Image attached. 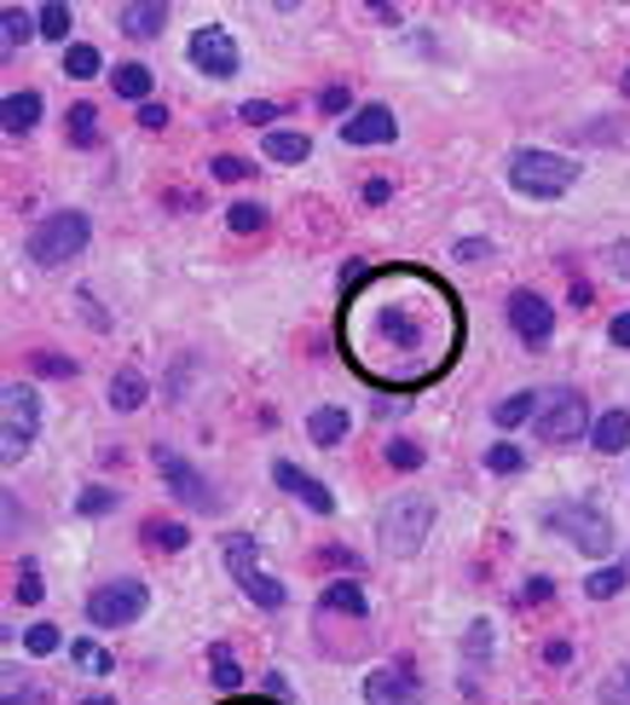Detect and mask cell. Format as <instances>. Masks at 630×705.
I'll return each mask as SVG.
<instances>
[{
    "mask_svg": "<svg viewBox=\"0 0 630 705\" xmlns=\"http://www.w3.org/2000/svg\"><path fill=\"white\" fill-rule=\"evenodd\" d=\"M279 116H284V111L272 105V98H243V105H238V122H249V128H272Z\"/></svg>",
    "mask_w": 630,
    "mask_h": 705,
    "instance_id": "39",
    "label": "cell"
},
{
    "mask_svg": "<svg viewBox=\"0 0 630 705\" xmlns=\"http://www.w3.org/2000/svg\"><path fill=\"white\" fill-rule=\"evenodd\" d=\"M209 676H214L220 694H238L243 688V665L232 660V648H225V642H209Z\"/></svg>",
    "mask_w": 630,
    "mask_h": 705,
    "instance_id": "29",
    "label": "cell"
},
{
    "mask_svg": "<svg viewBox=\"0 0 630 705\" xmlns=\"http://www.w3.org/2000/svg\"><path fill=\"white\" fill-rule=\"evenodd\" d=\"M139 538H145L150 549H168V556H180V549L191 544V526H186V520H157V515H150V520L139 526Z\"/></svg>",
    "mask_w": 630,
    "mask_h": 705,
    "instance_id": "26",
    "label": "cell"
},
{
    "mask_svg": "<svg viewBox=\"0 0 630 705\" xmlns=\"http://www.w3.org/2000/svg\"><path fill=\"white\" fill-rule=\"evenodd\" d=\"M601 705H630V665H619L608 683H601Z\"/></svg>",
    "mask_w": 630,
    "mask_h": 705,
    "instance_id": "43",
    "label": "cell"
},
{
    "mask_svg": "<svg viewBox=\"0 0 630 705\" xmlns=\"http://www.w3.org/2000/svg\"><path fill=\"white\" fill-rule=\"evenodd\" d=\"M318 608H324V613L365 619V613H370V601H365V590H359V578H330V585H324V596H318Z\"/></svg>",
    "mask_w": 630,
    "mask_h": 705,
    "instance_id": "20",
    "label": "cell"
},
{
    "mask_svg": "<svg viewBox=\"0 0 630 705\" xmlns=\"http://www.w3.org/2000/svg\"><path fill=\"white\" fill-rule=\"evenodd\" d=\"M261 157H266V162H290V168H295V162H307V157H313V139L301 134V128H272V134L261 139Z\"/></svg>",
    "mask_w": 630,
    "mask_h": 705,
    "instance_id": "22",
    "label": "cell"
},
{
    "mask_svg": "<svg viewBox=\"0 0 630 705\" xmlns=\"http://www.w3.org/2000/svg\"><path fill=\"white\" fill-rule=\"evenodd\" d=\"M393 139H399V122H393L388 105H359V111L342 122V145L370 150V145H393Z\"/></svg>",
    "mask_w": 630,
    "mask_h": 705,
    "instance_id": "14",
    "label": "cell"
},
{
    "mask_svg": "<svg viewBox=\"0 0 630 705\" xmlns=\"http://www.w3.org/2000/svg\"><path fill=\"white\" fill-rule=\"evenodd\" d=\"M209 173H214V180H225V186H238V180H255V162H249V157H214Z\"/></svg>",
    "mask_w": 630,
    "mask_h": 705,
    "instance_id": "40",
    "label": "cell"
},
{
    "mask_svg": "<svg viewBox=\"0 0 630 705\" xmlns=\"http://www.w3.org/2000/svg\"><path fill=\"white\" fill-rule=\"evenodd\" d=\"M139 128H145V134H162V128H168V111L157 105V98H150V105H139Z\"/></svg>",
    "mask_w": 630,
    "mask_h": 705,
    "instance_id": "46",
    "label": "cell"
},
{
    "mask_svg": "<svg viewBox=\"0 0 630 705\" xmlns=\"http://www.w3.org/2000/svg\"><path fill=\"white\" fill-rule=\"evenodd\" d=\"M272 486H279V492H290V497H301L313 515H336V492L324 486V481H313L307 469H295L290 457H279V463H272Z\"/></svg>",
    "mask_w": 630,
    "mask_h": 705,
    "instance_id": "15",
    "label": "cell"
},
{
    "mask_svg": "<svg viewBox=\"0 0 630 705\" xmlns=\"http://www.w3.org/2000/svg\"><path fill=\"white\" fill-rule=\"evenodd\" d=\"M624 93H630V70H624Z\"/></svg>",
    "mask_w": 630,
    "mask_h": 705,
    "instance_id": "56",
    "label": "cell"
},
{
    "mask_svg": "<svg viewBox=\"0 0 630 705\" xmlns=\"http://www.w3.org/2000/svg\"><path fill=\"white\" fill-rule=\"evenodd\" d=\"M41 35V23L30 18V12H23V7H7V12H0V53H23V46H30Z\"/></svg>",
    "mask_w": 630,
    "mask_h": 705,
    "instance_id": "25",
    "label": "cell"
},
{
    "mask_svg": "<svg viewBox=\"0 0 630 705\" xmlns=\"http://www.w3.org/2000/svg\"><path fill=\"white\" fill-rule=\"evenodd\" d=\"M116 503H122V492H116V486H82V492H75V515L98 520V515H111Z\"/></svg>",
    "mask_w": 630,
    "mask_h": 705,
    "instance_id": "31",
    "label": "cell"
},
{
    "mask_svg": "<svg viewBox=\"0 0 630 705\" xmlns=\"http://www.w3.org/2000/svg\"><path fill=\"white\" fill-rule=\"evenodd\" d=\"M388 197H393V180H382V173H376V180H365V203H370V209H382Z\"/></svg>",
    "mask_w": 630,
    "mask_h": 705,
    "instance_id": "48",
    "label": "cell"
},
{
    "mask_svg": "<svg viewBox=\"0 0 630 705\" xmlns=\"http://www.w3.org/2000/svg\"><path fill=\"white\" fill-rule=\"evenodd\" d=\"M608 341H613V347H630V313H619V318L608 324Z\"/></svg>",
    "mask_w": 630,
    "mask_h": 705,
    "instance_id": "51",
    "label": "cell"
},
{
    "mask_svg": "<svg viewBox=\"0 0 630 705\" xmlns=\"http://www.w3.org/2000/svg\"><path fill=\"white\" fill-rule=\"evenodd\" d=\"M59 648H70L59 636V624H30V631H23V653H35V660H46V653H59Z\"/></svg>",
    "mask_w": 630,
    "mask_h": 705,
    "instance_id": "37",
    "label": "cell"
},
{
    "mask_svg": "<svg viewBox=\"0 0 630 705\" xmlns=\"http://www.w3.org/2000/svg\"><path fill=\"white\" fill-rule=\"evenodd\" d=\"M538 406H544V388H521V393H510V399H497V406H492V422L503 428V434H510V428L533 422Z\"/></svg>",
    "mask_w": 630,
    "mask_h": 705,
    "instance_id": "23",
    "label": "cell"
},
{
    "mask_svg": "<svg viewBox=\"0 0 630 705\" xmlns=\"http://www.w3.org/2000/svg\"><path fill=\"white\" fill-rule=\"evenodd\" d=\"M510 330L526 347H549V336H556V307H549L538 290H515L510 295Z\"/></svg>",
    "mask_w": 630,
    "mask_h": 705,
    "instance_id": "12",
    "label": "cell"
},
{
    "mask_svg": "<svg viewBox=\"0 0 630 705\" xmlns=\"http://www.w3.org/2000/svg\"><path fill=\"white\" fill-rule=\"evenodd\" d=\"M82 705H116V694H87Z\"/></svg>",
    "mask_w": 630,
    "mask_h": 705,
    "instance_id": "54",
    "label": "cell"
},
{
    "mask_svg": "<svg viewBox=\"0 0 630 705\" xmlns=\"http://www.w3.org/2000/svg\"><path fill=\"white\" fill-rule=\"evenodd\" d=\"M624 578H630V567L619 561V567H596L590 578H585V596L590 601H608V596H619L624 590Z\"/></svg>",
    "mask_w": 630,
    "mask_h": 705,
    "instance_id": "33",
    "label": "cell"
},
{
    "mask_svg": "<svg viewBox=\"0 0 630 705\" xmlns=\"http://www.w3.org/2000/svg\"><path fill=\"white\" fill-rule=\"evenodd\" d=\"M41 434V393L30 382L0 388V463H23Z\"/></svg>",
    "mask_w": 630,
    "mask_h": 705,
    "instance_id": "7",
    "label": "cell"
},
{
    "mask_svg": "<svg viewBox=\"0 0 630 705\" xmlns=\"http://www.w3.org/2000/svg\"><path fill=\"white\" fill-rule=\"evenodd\" d=\"M105 399H111V411H139L145 399H150V382H145V370L139 365H122L116 376H111V388H105Z\"/></svg>",
    "mask_w": 630,
    "mask_h": 705,
    "instance_id": "18",
    "label": "cell"
},
{
    "mask_svg": "<svg viewBox=\"0 0 630 705\" xmlns=\"http://www.w3.org/2000/svg\"><path fill=\"white\" fill-rule=\"evenodd\" d=\"M318 111H324V116H353V93H347V87H324V93H318Z\"/></svg>",
    "mask_w": 630,
    "mask_h": 705,
    "instance_id": "44",
    "label": "cell"
},
{
    "mask_svg": "<svg viewBox=\"0 0 630 705\" xmlns=\"http://www.w3.org/2000/svg\"><path fill=\"white\" fill-rule=\"evenodd\" d=\"M578 186V162L561 157V150H538V145H521L510 150V191L515 197H533V203H556Z\"/></svg>",
    "mask_w": 630,
    "mask_h": 705,
    "instance_id": "2",
    "label": "cell"
},
{
    "mask_svg": "<svg viewBox=\"0 0 630 705\" xmlns=\"http://www.w3.org/2000/svg\"><path fill=\"white\" fill-rule=\"evenodd\" d=\"M544 526H549L556 538H567L578 556H613V544H619L608 509H601V503H590V497H578V503H549V509H544Z\"/></svg>",
    "mask_w": 630,
    "mask_h": 705,
    "instance_id": "4",
    "label": "cell"
},
{
    "mask_svg": "<svg viewBox=\"0 0 630 705\" xmlns=\"http://www.w3.org/2000/svg\"><path fill=\"white\" fill-rule=\"evenodd\" d=\"M266 203H232V209H225V225H232V232L238 238H249V232H266Z\"/></svg>",
    "mask_w": 630,
    "mask_h": 705,
    "instance_id": "35",
    "label": "cell"
},
{
    "mask_svg": "<svg viewBox=\"0 0 630 705\" xmlns=\"http://www.w3.org/2000/svg\"><path fill=\"white\" fill-rule=\"evenodd\" d=\"M150 608V585L145 578H105L87 596V624L93 631H122V624H139Z\"/></svg>",
    "mask_w": 630,
    "mask_h": 705,
    "instance_id": "9",
    "label": "cell"
},
{
    "mask_svg": "<svg viewBox=\"0 0 630 705\" xmlns=\"http://www.w3.org/2000/svg\"><path fill=\"white\" fill-rule=\"evenodd\" d=\"M12 596H18V608H41L46 585H41V567H35V556H18V585H12Z\"/></svg>",
    "mask_w": 630,
    "mask_h": 705,
    "instance_id": "30",
    "label": "cell"
},
{
    "mask_svg": "<svg viewBox=\"0 0 630 705\" xmlns=\"http://www.w3.org/2000/svg\"><path fill=\"white\" fill-rule=\"evenodd\" d=\"M463 653H469V660H481V665L492 660V624L486 619H474L469 631H463Z\"/></svg>",
    "mask_w": 630,
    "mask_h": 705,
    "instance_id": "41",
    "label": "cell"
},
{
    "mask_svg": "<svg viewBox=\"0 0 630 705\" xmlns=\"http://www.w3.org/2000/svg\"><path fill=\"white\" fill-rule=\"evenodd\" d=\"M422 699V676L411 671V660L376 665L365 676V705H417Z\"/></svg>",
    "mask_w": 630,
    "mask_h": 705,
    "instance_id": "13",
    "label": "cell"
},
{
    "mask_svg": "<svg viewBox=\"0 0 630 705\" xmlns=\"http://www.w3.org/2000/svg\"><path fill=\"white\" fill-rule=\"evenodd\" d=\"M370 18H376V23H399V7H382V0H376Z\"/></svg>",
    "mask_w": 630,
    "mask_h": 705,
    "instance_id": "53",
    "label": "cell"
},
{
    "mask_svg": "<svg viewBox=\"0 0 630 705\" xmlns=\"http://www.w3.org/2000/svg\"><path fill=\"white\" fill-rule=\"evenodd\" d=\"M428 533H434V497H422V492H399V497H388L382 520H376L382 556H393V561H411L417 549L428 544Z\"/></svg>",
    "mask_w": 630,
    "mask_h": 705,
    "instance_id": "3",
    "label": "cell"
},
{
    "mask_svg": "<svg viewBox=\"0 0 630 705\" xmlns=\"http://www.w3.org/2000/svg\"><path fill=\"white\" fill-rule=\"evenodd\" d=\"M35 23H41V41H64L70 23H75V12L64 7V0H46V7L35 12Z\"/></svg>",
    "mask_w": 630,
    "mask_h": 705,
    "instance_id": "34",
    "label": "cell"
},
{
    "mask_svg": "<svg viewBox=\"0 0 630 705\" xmlns=\"http://www.w3.org/2000/svg\"><path fill=\"white\" fill-rule=\"evenodd\" d=\"M486 469H492V474H521V469H526V451L510 445V440H497V445L486 451Z\"/></svg>",
    "mask_w": 630,
    "mask_h": 705,
    "instance_id": "38",
    "label": "cell"
},
{
    "mask_svg": "<svg viewBox=\"0 0 630 705\" xmlns=\"http://www.w3.org/2000/svg\"><path fill=\"white\" fill-rule=\"evenodd\" d=\"M150 463H157V474H162V486L174 492V503H186V509H203V515L220 509V492L203 481V469L186 463L174 445H157V451H150Z\"/></svg>",
    "mask_w": 630,
    "mask_h": 705,
    "instance_id": "10",
    "label": "cell"
},
{
    "mask_svg": "<svg viewBox=\"0 0 630 705\" xmlns=\"http://www.w3.org/2000/svg\"><path fill=\"white\" fill-rule=\"evenodd\" d=\"M64 134H70V145H75V150H93V145H98V111L87 105V98L64 111Z\"/></svg>",
    "mask_w": 630,
    "mask_h": 705,
    "instance_id": "27",
    "label": "cell"
},
{
    "mask_svg": "<svg viewBox=\"0 0 630 705\" xmlns=\"http://www.w3.org/2000/svg\"><path fill=\"white\" fill-rule=\"evenodd\" d=\"M168 23V7L162 0H128V7H116V30L128 41H157Z\"/></svg>",
    "mask_w": 630,
    "mask_h": 705,
    "instance_id": "16",
    "label": "cell"
},
{
    "mask_svg": "<svg viewBox=\"0 0 630 705\" xmlns=\"http://www.w3.org/2000/svg\"><path fill=\"white\" fill-rule=\"evenodd\" d=\"M41 122V93L35 87H18L0 98V128H7V139H30Z\"/></svg>",
    "mask_w": 630,
    "mask_h": 705,
    "instance_id": "17",
    "label": "cell"
},
{
    "mask_svg": "<svg viewBox=\"0 0 630 705\" xmlns=\"http://www.w3.org/2000/svg\"><path fill=\"white\" fill-rule=\"evenodd\" d=\"M220 561H225V572L238 578V590L255 601V608H266V613H279L284 601H290V590H284V578H272V572H261V544L249 538V533H225L220 538Z\"/></svg>",
    "mask_w": 630,
    "mask_h": 705,
    "instance_id": "6",
    "label": "cell"
},
{
    "mask_svg": "<svg viewBox=\"0 0 630 705\" xmlns=\"http://www.w3.org/2000/svg\"><path fill=\"white\" fill-rule=\"evenodd\" d=\"M232 705H266V699H232Z\"/></svg>",
    "mask_w": 630,
    "mask_h": 705,
    "instance_id": "55",
    "label": "cell"
},
{
    "mask_svg": "<svg viewBox=\"0 0 630 705\" xmlns=\"http://www.w3.org/2000/svg\"><path fill=\"white\" fill-rule=\"evenodd\" d=\"M70 665H75V671H87V676H111V671H116L111 648H98L93 636H75V642H70Z\"/></svg>",
    "mask_w": 630,
    "mask_h": 705,
    "instance_id": "28",
    "label": "cell"
},
{
    "mask_svg": "<svg viewBox=\"0 0 630 705\" xmlns=\"http://www.w3.org/2000/svg\"><path fill=\"white\" fill-rule=\"evenodd\" d=\"M590 399L578 393V388H544V406L533 417V434L544 445H573V440H585L590 434Z\"/></svg>",
    "mask_w": 630,
    "mask_h": 705,
    "instance_id": "8",
    "label": "cell"
},
{
    "mask_svg": "<svg viewBox=\"0 0 630 705\" xmlns=\"http://www.w3.org/2000/svg\"><path fill=\"white\" fill-rule=\"evenodd\" d=\"M7 705H41V688H30V683H7Z\"/></svg>",
    "mask_w": 630,
    "mask_h": 705,
    "instance_id": "49",
    "label": "cell"
},
{
    "mask_svg": "<svg viewBox=\"0 0 630 705\" xmlns=\"http://www.w3.org/2000/svg\"><path fill=\"white\" fill-rule=\"evenodd\" d=\"M87 238H93V220H87L82 209H59V214H46V220L30 225V238H23V255L53 272V266H64V261L82 255Z\"/></svg>",
    "mask_w": 630,
    "mask_h": 705,
    "instance_id": "5",
    "label": "cell"
},
{
    "mask_svg": "<svg viewBox=\"0 0 630 705\" xmlns=\"http://www.w3.org/2000/svg\"><path fill=\"white\" fill-rule=\"evenodd\" d=\"M150 87H157V75H150L145 64H116L111 70V93L128 98V105H150Z\"/></svg>",
    "mask_w": 630,
    "mask_h": 705,
    "instance_id": "24",
    "label": "cell"
},
{
    "mask_svg": "<svg viewBox=\"0 0 630 705\" xmlns=\"http://www.w3.org/2000/svg\"><path fill=\"white\" fill-rule=\"evenodd\" d=\"M186 59H191L197 75H209V82H232V75L243 70L238 41H232V30H220V23H203V30L186 41Z\"/></svg>",
    "mask_w": 630,
    "mask_h": 705,
    "instance_id": "11",
    "label": "cell"
},
{
    "mask_svg": "<svg viewBox=\"0 0 630 705\" xmlns=\"http://www.w3.org/2000/svg\"><path fill=\"white\" fill-rule=\"evenodd\" d=\"M544 665H573V642H544Z\"/></svg>",
    "mask_w": 630,
    "mask_h": 705,
    "instance_id": "50",
    "label": "cell"
},
{
    "mask_svg": "<svg viewBox=\"0 0 630 705\" xmlns=\"http://www.w3.org/2000/svg\"><path fill=\"white\" fill-rule=\"evenodd\" d=\"M347 434H353V417H347L342 406H318V411L307 417V440L324 445V451H336Z\"/></svg>",
    "mask_w": 630,
    "mask_h": 705,
    "instance_id": "21",
    "label": "cell"
},
{
    "mask_svg": "<svg viewBox=\"0 0 630 705\" xmlns=\"http://www.w3.org/2000/svg\"><path fill=\"white\" fill-rule=\"evenodd\" d=\"M549 596H556V585H549V578H526V585H521V596H515V601H521V608H544Z\"/></svg>",
    "mask_w": 630,
    "mask_h": 705,
    "instance_id": "45",
    "label": "cell"
},
{
    "mask_svg": "<svg viewBox=\"0 0 630 705\" xmlns=\"http://www.w3.org/2000/svg\"><path fill=\"white\" fill-rule=\"evenodd\" d=\"M451 255H458V261H486V255H492V243H486V238H463L458 249H451Z\"/></svg>",
    "mask_w": 630,
    "mask_h": 705,
    "instance_id": "47",
    "label": "cell"
},
{
    "mask_svg": "<svg viewBox=\"0 0 630 705\" xmlns=\"http://www.w3.org/2000/svg\"><path fill=\"white\" fill-rule=\"evenodd\" d=\"M590 445L601 451V457H619V451H630V411H601L590 422Z\"/></svg>",
    "mask_w": 630,
    "mask_h": 705,
    "instance_id": "19",
    "label": "cell"
},
{
    "mask_svg": "<svg viewBox=\"0 0 630 705\" xmlns=\"http://www.w3.org/2000/svg\"><path fill=\"white\" fill-rule=\"evenodd\" d=\"M608 266H613V272H624V278H630V243H624V249H608Z\"/></svg>",
    "mask_w": 630,
    "mask_h": 705,
    "instance_id": "52",
    "label": "cell"
},
{
    "mask_svg": "<svg viewBox=\"0 0 630 705\" xmlns=\"http://www.w3.org/2000/svg\"><path fill=\"white\" fill-rule=\"evenodd\" d=\"M30 370H35V376H59V382H70V376H75V359H64V352H30Z\"/></svg>",
    "mask_w": 630,
    "mask_h": 705,
    "instance_id": "42",
    "label": "cell"
},
{
    "mask_svg": "<svg viewBox=\"0 0 630 705\" xmlns=\"http://www.w3.org/2000/svg\"><path fill=\"white\" fill-rule=\"evenodd\" d=\"M342 347L353 370L376 388L440 382L463 347V307L417 266L365 272L342 295Z\"/></svg>",
    "mask_w": 630,
    "mask_h": 705,
    "instance_id": "1",
    "label": "cell"
},
{
    "mask_svg": "<svg viewBox=\"0 0 630 705\" xmlns=\"http://www.w3.org/2000/svg\"><path fill=\"white\" fill-rule=\"evenodd\" d=\"M98 70H105V59H98V46H82V41H75L70 53H64V75H70V82H93Z\"/></svg>",
    "mask_w": 630,
    "mask_h": 705,
    "instance_id": "32",
    "label": "cell"
},
{
    "mask_svg": "<svg viewBox=\"0 0 630 705\" xmlns=\"http://www.w3.org/2000/svg\"><path fill=\"white\" fill-rule=\"evenodd\" d=\"M382 457H388V469H399V474H417V469L428 463L417 440H388V445H382Z\"/></svg>",
    "mask_w": 630,
    "mask_h": 705,
    "instance_id": "36",
    "label": "cell"
}]
</instances>
